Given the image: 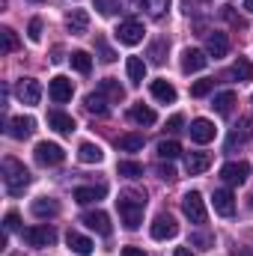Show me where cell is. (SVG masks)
<instances>
[{
	"label": "cell",
	"instance_id": "1",
	"mask_svg": "<svg viewBox=\"0 0 253 256\" xmlns=\"http://www.w3.org/2000/svg\"><path fill=\"white\" fill-rule=\"evenodd\" d=\"M116 208H120V218L126 224V230H137L143 224V208H146V194L137 191H122L116 200Z\"/></svg>",
	"mask_w": 253,
	"mask_h": 256
},
{
	"label": "cell",
	"instance_id": "2",
	"mask_svg": "<svg viewBox=\"0 0 253 256\" xmlns=\"http://www.w3.org/2000/svg\"><path fill=\"white\" fill-rule=\"evenodd\" d=\"M3 185H6V191L12 194V196H21L24 188L30 185V170H27L21 161L6 158V161H3Z\"/></svg>",
	"mask_w": 253,
	"mask_h": 256
},
{
	"label": "cell",
	"instance_id": "3",
	"mask_svg": "<svg viewBox=\"0 0 253 256\" xmlns=\"http://www.w3.org/2000/svg\"><path fill=\"white\" fill-rule=\"evenodd\" d=\"M182 212H185V218H188L190 224H206V200H202V194L200 191H188L182 196Z\"/></svg>",
	"mask_w": 253,
	"mask_h": 256
},
{
	"label": "cell",
	"instance_id": "4",
	"mask_svg": "<svg viewBox=\"0 0 253 256\" xmlns=\"http://www.w3.org/2000/svg\"><path fill=\"white\" fill-rule=\"evenodd\" d=\"M36 161L42 164V167H54V164H63L66 152L60 143H48V140H42V143H36Z\"/></svg>",
	"mask_w": 253,
	"mask_h": 256
},
{
	"label": "cell",
	"instance_id": "5",
	"mask_svg": "<svg viewBox=\"0 0 253 256\" xmlns=\"http://www.w3.org/2000/svg\"><path fill=\"white\" fill-rule=\"evenodd\" d=\"M15 96H18L21 104H39V98H42V84H39L36 78H21L18 86H15Z\"/></svg>",
	"mask_w": 253,
	"mask_h": 256
},
{
	"label": "cell",
	"instance_id": "6",
	"mask_svg": "<svg viewBox=\"0 0 253 256\" xmlns=\"http://www.w3.org/2000/svg\"><path fill=\"white\" fill-rule=\"evenodd\" d=\"M248 176H250V164L248 161H230V164L220 167V179L226 185H244Z\"/></svg>",
	"mask_w": 253,
	"mask_h": 256
},
{
	"label": "cell",
	"instance_id": "7",
	"mask_svg": "<svg viewBox=\"0 0 253 256\" xmlns=\"http://www.w3.org/2000/svg\"><path fill=\"white\" fill-rule=\"evenodd\" d=\"M149 232H152V238H155V242H167V238H176V232H179V224H176L170 214H158V218L152 220Z\"/></svg>",
	"mask_w": 253,
	"mask_h": 256
},
{
	"label": "cell",
	"instance_id": "8",
	"mask_svg": "<svg viewBox=\"0 0 253 256\" xmlns=\"http://www.w3.org/2000/svg\"><path fill=\"white\" fill-rule=\"evenodd\" d=\"M24 242H27L30 248H48V244L57 242V232H54L48 224H42V226H30V230H24Z\"/></svg>",
	"mask_w": 253,
	"mask_h": 256
},
{
	"label": "cell",
	"instance_id": "9",
	"mask_svg": "<svg viewBox=\"0 0 253 256\" xmlns=\"http://www.w3.org/2000/svg\"><path fill=\"white\" fill-rule=\"evenodd\" d=\"M116 39H120V45H140L143 42V24L140 21H122L116 27Z\"/></svg>",
	"mask_w": 253,
	"mask_h": 256
},
{
	"label": "cell",
	"instance_id": "10",
	"mask_svg": "<svg viewBox=\"0 0 253 256\" xmlns=\"http://www.w3.org/2000/svg\"><path fill=\"white\" fill-rule=\"evenodd\" d=\"M48 96H51V102L63 104V102H68V98L74 96V86H72V80H68V78L57 74V78H51V84H48Z\"/></svg>",
	"mask_w": 253,
	"mask_h": 256
},
{
	"label": "cell",
	"instance_id": "11",
	"mask_svg": "<svg viewBox=\"0 0 253 256\" xmlns=\"http://www.w3.org/2000/svg\"><path fill=\"white\" fill-rule=\"evenodd\" d=\"M212 206H214L218 214L230 218L236 212V196H232V191H226V188H218V191L212 194Z\"/></svg>",
	"mask_w": 253,
	"mask_h": 256
},
{
	"label": "cell",
	"instance_id": "12",
	"mask_svg": "<svg viewBox=\"0 0 253 256\" xmlns=\"http://www.w3.org/2000/svg\"><path fill=\"white\" fill-rule=\"evenodd\" d=\"M208 66V54H202V51H196V48H188L185 54H182V72L190 74V72H202Z\"/></svg>",
	"mask_w": 253,
	"mask_h": 256
},
{
	"label": "cell",
	"instance_id": "13",
	"mask_svg": "<svg viewBox=\"0 0 253 256\" xmlns=\"http://www.w3.org/2000/svg\"><path fill=\"white\" fill-rule=\"evenodd\" d=\"M206 48H208V57H214V60H220V57H226V51H230V39H226V33H208L206 36Z\"/></svg>",
	"mask_w": 253,
	"mask_h": 256
},
{
	"label": "cell",
	"instance_id": "14",
	"mask_svg": "<svg viewBox=\"0 0 253 256\" xmlns=\"http://www.w3.org/2000/svg\"><path fill=\"white\" fill-rule=\"evenodd\" d=\"M84 224H86L90 230H96L98 236H110V232H114L110 218H108L104 212H90V214H84Z\"/></svg>",
	"mask_w": 253,
	"mask_h": 256
},
{
	"label": "cell",
	"instance_id": "15",
	"mask_svg": "<svg viewBox=\"0 0 253 256\" xmlns=\"http://www.w3.org/2000/svg\"><path fill=\"white\" fill-rule=\"evenodd\" d=\"M185 167H188L190 176H200V173H206V170L212 167V155H208V152H188Z\"/></svg>",
	"mask_w": 253,
	"mask_h": 256
},
{
	"label": "cell",
	"instance_id": "16",
	"mask_svg": "<svg viewBox=\"0 0 253 256\" xmlns=\"http://www.w3.org/2000/svg\"><path fill=\"white\" fill-rule=\"evenodd\" d=\"M36 131V120L33 116H15L12 122H9V134L15 137V140H24V137H30Z\"/></svg>",
	"mask_w": 253,
	"mask_h": 256
},
{
	"label": "cell",
	"instance_id": "17",
	"mask_svg": "<svg viewBox=\"0 0 253 256\" xmlns=\"http://www.w3.org/2000/svg\"><path fill=\"white\" fill-rule=\"evenodd\" d=\"M188 131H190V140H194V143H208V140H214V126H212L208 120H194Z\"/></svg>",
	"mask_w": 253,
	"mask_h": 256
},
{
	"label": "cell",
	"instance_id": "18",
	"mask_svg": "<svg viewBox=\"0 0 253 256\" xmlns=\"http://www.w3.org/2000/svg\"><path fill=\"white\" fill-rule=\"evenodd\" d=\"M66 244H68V250H72V254H78V256H90V254H92V242H90L86 236L74 232V230H68Z\"/></svg>",
	"mask_w": 253,
	"mask_h": 256
},
{
	"label": "cell",
	"instance_id": "19",
	"mask_svg": "<svg viewBox=\"0 0 253 256\" xmlns=\"http://www.w3.org/2000/svg\"><path fill=\"white\" fill-rule=\"evenodd\" d=\"M104 194H108V188H104V185L74 188V202H80V206H86V202H98V200H104Z\"/></svg>",
	"mask_w": 253,
	"mask_h": 256
},
{
	"label": "cell",
	"instance_id": "20",
	"mask_svg": "<svg viewBox=\"0 0 253 256\" xmlns=\"http://www.w3.org/2000/svg\"><path fill=\"white\" fill-rule=\"evenodd\" d=\"M66 27H68L74 36H84L86 27H90V15H86L84 9H72V12L66 15Z\"/></svg>",
	"mask_w": 253,
	"mask_h": 256
},
{
	"label": "cell",
	"instance_id": "21",
	"mask_svg": "<svg viewBox=\"0 0 253 256\" xmlns=\"http://www.w3.org/2000/svg\"><path fill=\"white\" fill-rule=\"evenodd\" d=\"M152 96H155L158 102H164V104H173V102H176V86H173L170 80L158 78V80H152Z\"/></svg>",
	"mask_w": 253,
	"mask_h": 256
},
{
	"label": "cell",
	"instance_id": "22",
	"mask_svg": "<svg viewBox=\"0 0 253 256\" xmlns=\"http://www.w3.org/2000/svg\"><path fill=\"white\" fill-rule=\"evenodd\" d=\"M33 214L36 218H54V214H60V202L54 196H39V200H33Z\"/></svg>",
	"mask_w": 253,
	"mask_h": 256
},
{
	"label": "cell",
	"instance_id": "23",
	"mask_svg": "<svg viewBox=\"0 0 253 256\" xmlns=\"http://www.w3.org/2000/svg\"><path fill=\"white\" fill-rule=\"evenodd\" d=\"M48 126L54 128V131H60V134H72L74 131V120L68 116V114H63V110H51L48 114Z\"/></svg>",
	"mask_w": 253,
	"mask_h": 256
},
{
	"label": "cell",
	"instance_id": "24",
	"mask_svg": "<svg viewBox=\"0 0 253 256\" xmlns=\"http://www.w3.org/2000/svg\"><path fill=\"white\" fill-rule=\"evenodd\" d=\"M253 137V122L250 120H242V126H236V131L230 134V140H226V149L232 152L236 149V143H248Z\"/></svg>",
	"mask_w": 253,
	"mask_h": 256
},
{
	"label": "cell",
	"instance_id": "25",
	"mask_svg": "<svg viewBox=\"0 0 253 256\" xmlns=\"http://www.w3.org/2000/svg\"><path fill=\"white\" fill-rule=\"evenodd\" d=\"M238 98H236V92L232 90H224V92H218L214 96V102H212V108L220 114V116H230L232 114V104H236Z\"/></svg>",
	"mask_w": 253,
	"mask_h": 256
},
{
	"label": "cell",
	"instance_id": "26",
	"mask_svg": "<svg viewBox=\"0 0 253 256\" xmlns=\"http://www.w3.org/2000/svg\"><path fill=\"white\" fill-rule=\"evenodd\" d=\"M78 158H80L84 164H98V161L104 158V152H102L98 143H80V146H78Z\"/></svg>",
	"mask_w": 253,
	"mask_h": 256
},
{
	"label": "cell",
	"instance_id": "27",
	"mask_svg": "<svg viewBox=\"0 0 253 256\" xmlns=\"http://www.w3.org/2000/svg\"><path fill=\"white\" fill-rule=\"evenodd\" d=\"M98 92L108 96L110 102H122V98H126V90H122L120 80H114V78H104V80L98 84Z\"/></svg>",
	"mask_w": 253,
	"mask_h": 256
},
{
	"label": "cell",
	"instance_id": "28",
	"mask_svg": "<svg viewBox=\"0 0 253 256\" xmlns=\"http://www.w3.org/2000/svg\"><path fill=\"white\" fill-rule=\"evenodd\" d=\"M128 116H131L137 126H155V120H158V116H155V110H152V108H146V104H134V108L128 110Z\"/></svg>",
	"mask_w": 253,
	"mask_h": 256
},
{
	"label": "cell",
	"instance_id": "29",
	"mask_svg": "<svg viewBox=\"0 0 253 256\" xmlns=\"http://www.w3.org/2000/svg\"><path fill=\"white\" fill-rule=\"evenodd\" d=\"M126 72H128V80H131V84H143V78H146V63H143L140 57H128Z\"/></svg>",
	"mask_w": 253,
	"mask_h": 256
},
{
	"label": "cell",
	"instance_id": "30",
	"mask_svg": "<svg viewBox=\"0 0 253 256\" xmlns=\"http://www.w3.org/2000/svg\"><path fill=\"white\" fill-rule=\"evenodd\" d=\"M86 110L96 114V116H108V102H104V96H102V92H90V96H86Z\"/></svg>",
	"mask_w": 253,
	"mask_h": 256
},
{
	"label": "cell",
	"instance_id": "31",
	"mask_svg": "<svg viewBox=\"0 0 253 256\" xmlns=\"http://www.w3.org/2000/svg\"><path fill=\"white\" fill-rule=\"evenodd\" d=\"M116 146H120V152H140L143 149V134H122L116 140Z\"/></svg>",
	"mask_w": 253,
	"mask_h": 256
},
{
	"label": "cell",
	"instance_id": "32",
	"mask_svg": "<svg viewBox=\"0 0 253 256\" xmlns=\"http://www.w3.org/2000/svg\"><path fill=\"white\" fill-rule=\"evenodd\" d=\"M179 155H182V146H179L176 140H161V143H158V158L173 161V158H179Z\"/></svg>",
	"mask_w": 253,
	"mask_h": 256
},
{
	"label": "cell",
	"instance_id": "33",
	"mask_svg": "<svg viewBox=\"0 0 253 256\" xmlns=\"http://www.w3.org/2000/svg\"><path fill=\"white\" fill-rule=\"evenodd\" d=\"M232 74H236L238 80H253V63L248 57H238V60L232 63Z\"/></svg>",
	"mask_w": 253,
	"mask_h": 256
},
{
	"label": "cell",
	"instance_id": "34",
	"mask_svg": "<svg viewBox=\"0 0 253 256\" xmlns=\"http://www.w3.org/2000/svg\"><path fill=\"white\" fill-rule=\"evenodd\" d=\"M68 60H72V68H74V72H80V74H86V72L92 68V60H90V54H86V51H72V57H68Z\"/></svg>",
	"mask_w": 253,
	"mask_h": 256
},
{
	"label": "cell",
	"instance_id": "35",
	"mask_svg": "<svg viewBox=\"0 0 253 256\" xmlns=\"http://www.w3.org/2000/svg\"><path fill=\"white\" fill-rule=\"evenodd\" d=\"M120 176H126V179H140L143 176V164H137V161H120Z\"/></svg>",
	"mask_w": 253,
	"mask_h": 256
},
{
	"label": "cell",
	"instance_id": "36",
	"mask_svg": "<svg viewBox=\"0 0 253 256\" xmlns=\"http://www.w3.org/2000/svg\"><path fill=\"white\" fill-rule=\"evenodd\" d=\"M0 36H3V51H6V54L18 51V36H15V30H12V27H3V30H0Z\"/></svg>",
	"mask_w": 253,
	"mask_h": 256
},
{
	"label": "cell",
	"instance_id": "37",
	"mask_svg": "<svg viewBox=\"0 0 253 256\" xmlns=\"http://www.w3.org/2000/svg\"><path fill=\"white\" fill-rule=\"evenodd\" d=\"M212 86H214V80H212V78H202V80H196V84L190 86V96H194V98H202V96L212 92Z\"/></svg>",
	"mask_w": 253,
	"mask_h": 256
},
{
	"label": "cell",
	"instance_id": "38",
	"mask_svg": "<svg viewBox=\"0 0 253 256\" xmlns=\"http://www.w3.org/2000/svg\"><path fill=\"white\" fill-rule=\"evenodd\" d=\"M92 6H96L104 18H110V15L120 9V0H92Z\"/></svg>",
	"mask_w": 253,
	"mask_h": 256
},
{
	"label": "cell",
	"instance_id": "39",
	"mask_svg": "<svg viewBox=\"0 0 253 256\" xmlns=\"http://www.w3.org/2000/svg\"><path fill=\"white\" fill-rule=\"evenodd\" d=\"M27 36H30L33 42H42V21H39V18H33V21H30V27H27Z\"/></svg>",
	"mask_w": 253,
	"mask_h": 256
},
{
	"label": "cell",
	"instance_id": "40",
	"mask_svg": "<svg viewBox=\"0 0 253 256\" xmlns=\"http://www.w3.org/2000/svg\"><path fill=\"white\" fill-rule=\"evenodd\" d=\"M96 48H98V54H102V60H104V63H114V60H116V54L104 45V39H96Z\"/></svg>",
	"mask_w": 253,
	"mask_h": 256
},
{
	"label": "cell",
	"instance_id": "41",
	"mask_svg": "<svg viewBox=\"0 0 253 256\" xmlns=\"http://www.w3.org/2000/svg\"><path fill=\"white\" fill-rule=\"evenodd\" d=\"M190 242H194V244H200V250H208V248L214 244V238H212V236H206V232H196V236H190Z\"/></svg>",
	"mask_w": 253,
	"mask_h": 256
},
{
	"label": "cell",
	"instance_id": "42",
	"mask_svg": "<svg viewBox=\"0 0 253 256\" xmlns=\"http://www.w3.org/2000/svg\"><path fill=\"white\" fill-rule=\"evenodd\" d=\"M158 176H161L164 182H176V170H173L170 164H161V167H158Z\"/></svg>",
	"mask_w": 253,
	"mask_h": 256
},
{
	"label": "cell",
	"instance_id": "43",
	"mask_svg": "<svg viewBox=\"0 0 253 256\" xmlns=\"http://www.w3.org/2000/svg\"><path fill=\"white\" fill-rule=\"evenodd\" d=\"M182 126H185V116L182 114H176V116L167 120V131H182Z\"/></svg>",
	"mask_w": 253,
	"mask_h": 256
},
{
	"label": "cell",
	"instance_id": "44",
	"mask_svg": "<svg viewBox=\"0 0 253 256\" xmlns=\"http://www.w3.org/2000/svg\"><path fill=\"white\" fill-rule=\"evenodd\" d=\"M167 3H170V0H146V6L152 9V15H161V12L167 9Z\"/></svg>",
	"mask_w": 253,
	"mask_h": 256
},
{
	"label": "cell",
	"instance_id": "45",
	"mask_svg": "<svg viewBox=\"0 0 253 256\" xmlns=\"http://www.w3.org/2000/svg\"><path fill=\"white\" fill-rule=\"evenodd\" d=\"M164 48H167V42H164V39L152 45V60H155V63H164V57H161V51H164Z\"/></svg>",
	"mask_w": 253,
	"mask_h": 256
},
{
	"label": "cell",
	"instance_id": "46",
	"mask_svg": "<svg viewBox=\"0 0 253 256\" xmlns=\"http://www.w3.org/2000/svg\"><path fill=\"white\" fill-rule=\"evenodd\" d=\"M6 230H18V214H15V212L6 214Z\"/></svg>",
	"mask_w": 253,
	"mask_h": 256
},
{
	"label": "cell",
	"instance_id": "47",
	"mask_svg": "<svg viewBox=\"0 0 253 256\" xmlns=\"http://www.w3.org/2000/svg\"><path fill=\"white\" fill-rule=\"evenodd\" d=\"M122 256H146L143 248H122Z\"/></svg>",
	"mask_w": 253,
	"mask_h": 256
},
{
	"label": "cell",
	"instance_id": "48",
	"mask_svg": "<svg viewBox=\"0 0 253 256\" xmlns=\"http://www.w3.org/2000/svg\"><path fill=\"white\" fill-rule=\"evenodd\" d=\"M173 256H194V254H190L188 248H176V254H173Z\"/></svg>",
	"mask_w": 253,
	"mask_h": 256
},
{
	"label": "cell",
	"instance_id": "49",
	"mask_svg": "<svg viewBox=\"0 0 253 256\" xmlns=\"http://www.w3.org/2000/svg\"><path fill=\"white\" fill-rule=\"evenodd\" d=\"M232 256H253V254H250V250H248V248H238V250H236V254H232Z\"/></svg>",
	"mask_w": 253,
	"mask_h": 256
},
{
	"label": "cell",
	"instance_id": "50",
	"mask_svg": "<svg viewBox=\"0 0 253 256\" xmlns=\"http://www.w3.org/2000/svg\"><path fill=\"white\" fill-rule=\"evenodd\" d=\"M244 9H248V12H253V0H244Z\"/></svg>",
	"mask_w": 253,
	"mask_h": 256
},
{
	"label": "cell",
	"instance_id": "51",
	"mask_svg": "<svg viewBox=\"0 0 253 256\" xmlns=\"http://www.w3.org/2000/svg\"><path fill=\"white\" fill-rule=\"evenodd\" d=\"M250 208H253V194H250Z\"/></svg>",
	"mask_w": 253,
	"mask_h": 256
},
{
	"label": "cell",
	"instance_id": "52",
	"mask_svg": "<svg viewBox=\"0 0 253 256\" xmlns=\"http://www.w3.org/2000/svg\"><path fill=\"white\" fill-rule=\"evenodd\" d=\"M33 3H42V0H33Z\"/></svg>",
	"mask_w": 253,
	"mask_h": 256
}]
</instances>
